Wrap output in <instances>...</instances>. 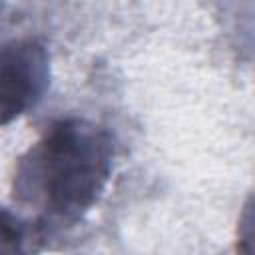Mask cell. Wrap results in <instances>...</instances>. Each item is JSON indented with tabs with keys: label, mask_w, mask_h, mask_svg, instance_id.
I'll list each match as a JSON object with an SVG mask.
<instances>
[{
	"label": "cell",
	"mask_w": 255,
	"mask_h": 255,
	"mask_svg": "<svg viewBox=\"0 0 255 255\" xmlns=\"http://www.w3.org/2000/svg\"><path fill=\"white\" fill-rule=\"evenodd\" d=\"M22 245V225L16 221V217L0 209V247L6 249H20Z\"/></svg>",
	"instance_id": "3957f363"
},
{
	"label": "cell",
	"mask_w": 255,
	"mask_h": 255,
	"mask_svg": "<svg viewBox=\"0 0 255 255\" xmlns=\"http://www.w3.org/2000/svg\"><path fill=\"white\" fill-rule=\"evenodd\" d=\"M48 52L34 38L0 44V126L34 108L48 86Z\"/></svg>",
	"instance_id": "7a4b0ae2"
},
{
	"label": "cell",
	"mask_w": 255,
	"mask_h": 255,
	"mask_svg": "<svg viewBox=\"0 0 255 255\" xmlns=\"http://www.w3.org/2000/svg\"><path fill=\"white\" fill-rule=\"evenodd\" d=\"M112 135L82 118L54 122L16 163L14 199L44 223H74L100 199L112 173Z\"/></svg>",
	"instance_id": "6da1fadb"
}]
</instances>
